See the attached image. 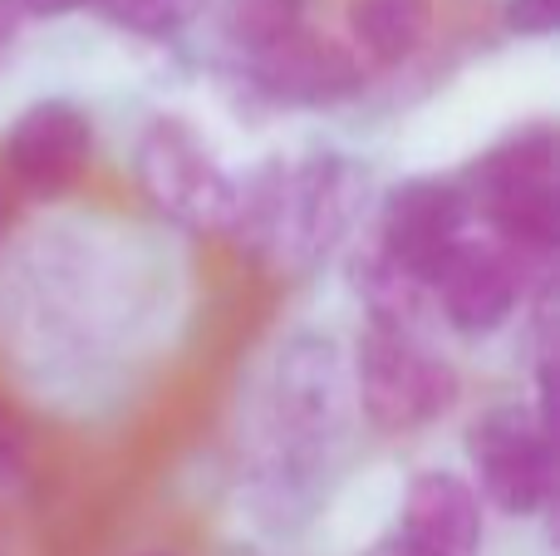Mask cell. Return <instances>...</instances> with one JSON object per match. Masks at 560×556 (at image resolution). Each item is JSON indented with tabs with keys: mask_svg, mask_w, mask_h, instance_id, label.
<instances>
[{
	"mask_svg": "<svg viewBox=\"0 0 560 556\" xmlns=\"http://www.w3.org/2000/svg\"><path fill=\"white\" fill-rule=\"evenodd\" d=\"M232 173L212 134L183 108H153L128 138V187L158 232L217 242L232 207Z\"/></svg>",
	"mask_w": 560,
	"mask_h": 556,
	"instance_id": "obj_5",
	"label": "cell"
},
{
	"mask_svg": "<svg viewBox=\"0 0 560 556\" xmlns=\"http://www.w3.org/2000/svg\"><path fill=\"white\" fill-rule=\"evenodd\" d=\"M20 232H25V207H20V197L10 193L5 177H0V256L20 242Z\"/></svg>",
	"mask_w": 560,
	"mask_h": 556,
	"instance_id": "obj_19",
	"label": "cell"
},
{
	"mask_svg": "<svg viewBox=\"0 0 560 556\" xmlns=\"http://www.w3.org/2000/svg\"><path fill=\"white\" fill-rule=\"evenodd\" d=\"M217 35H222L226 55L252 59L280 39L300 35L310 20V0H217Z\"/></svg>",
	"mask_w": 560,
	"mask_h": 556,
	"instance_id": "obj_14",
	"label": "cell"
},
{
	"mask_svg": "<svg viewBox=\"0 0 560 556\" xmlns=\"http://www.w3.org/2000/svg\"><path fill=\"white\" fill-rule=\"evenodd\" d=\"M374 84L378 79L364 69V59L319 25H305L300 35L280 39L261 55L226 65V94H232L226 104L256 124L295 114H345V108L364 104Z\"/></svg>",
	"mask_w": 560,
	"mask_h": 556,
	"instance_id": "obj_8",
	"label": "cell"
},
{
	"mask_svg": "<svg viewBox=\"0 0 560 556\" xmlns=\"http://www.w3.org/2000/svg\"><path fill=\"white\" fill-rule=\"evenodd\" d=\"M359 556H438V552L418 547V542H408L404 532H394V528H388V532H378V537L369 542V547L359 552Z\"/></svg>",
	"mask_w": 560,
	"mask_h": 556,
	"instance_id": "obj_20",
	"label": "cell"
},
{
	"mask_svg": "<svg viewBox=\"0 0 560 556\" xmlns=\"http://www.w3.org/2000/svg\"><path fill=\"white\" fill-rule=\"evenodd\" d=\"M45 473V433L20 394L0 384V502L25 498Z\"/></svg>",
	"mask_w": 560,
	"mask_h": 556,
	"instance_id": "obj_15",
	"label": "cell"
},
{
	"mask_svg": "<svg viewBox=\"0 0 560 556\" xmlns=\"http://www.w3.org/2000/svg\"><path fill=\"white\" fill-rule=\"evenodd\" d=\"M345 39L374 79L408 74L438 39V0H345Z\"/></svg>",
	"mask_w": 560,
	"mask_h": 556,
	"instance_id": "obj_13",
	"label": "cell"
},
{
	"mask_svg": "<svg viewBox=\"0 0 560 556\" xmlns=\"http://www.w3.org/2000/svg\"><path fill=\"white\" fill-rule=\"evenodd\" d=\"M35 246H10L0 256V291L5 305V345L15 360L49 380H89L114 350H133L148 325V281L158 256L128 236L104 242V232H84L79 222H59L55 232H35Z\"/></svg>",
	"mask_w": 560,
	"mask_h": 556,
	"instance_id": "obj_2",
	"label": "cell"
},
{
	"mask_svg": "<svg viewBox=\"0 0 560 556\" xmlns=\"http://www.w3.org/2000/svg\"><path fill=\"white\" fill-rule=\"evenodd\" d=\"M364 443L345 335L300 321L256 355L232 414V493L261 542H300Z\"/></svg>",
	"mask_w": 560,
	"mask_h": 556,
	"instance_id": "obj_1",
	"label": "cell"
},
{
	"mask_svg": "<svg viewBox=\"0 0 560 556\" xmlns=\"http://www.w3.org/2000/svg\"><path fill=\"white\" fill-rule=\"evenodd\" d=\"M463 473L487 518L546 522L560 498V429L532 409L526 394L477 404L463 419Z\"/></svg>",
	"mask_w": 560,
	"mask_h": 556,
	"instance_id": "obj_6",
	"label": "cell"
},
{
	"mask_svg": "<svg viewBox=\"0 0 560 556\" xmlns=\"http://www.w3.org/2000/svg\"><path fill=\"white\" fill-rule=\"evenodd\" d=\"M124 556H192L183 542H143V547H128Z\"/></svg>",
	"mask_w": 560,
	"mask_h": 556,
	"instance_id": "obj_22",
	"label": "cell"
},
{
	"mask_svg": "<svg viewBox=\"0 0 560 556\" xmlns=\"http://www.w3.org/2000/svg\"><path fill=\"white\" fill-rule=\"evenodd\" d=\"M497 30L506 39H522V45H541L560 30V0H502Z\"/></svg>",
	"mask_w": 560,
	"mask_h": 556,
	"instance_id": "obj_17",
	"label": "cell"
},
{
	"mask_svg": "<svg viewBox=\"0 0 560 556\" xmlns=\"http://www.w3.org/2000/svg\"><path fill=\"white\" fill-rule=\"evenodd\" d=\"M98 114L74 94H39L0 128V177L20 207H65L98 173Z\"/></svg>",
	"mask_w": 560,
	"mask_h": 556,
	"instance_id": "obj_9",
	"label": "cell"
},
{
	"mask_svg": "<svg viewBox=\"0 0 560 556\" xmlns=\"http://www.w3.org/2000/svg\"><path fill=\"white\" fill-rule=\"evenodd\" d=\"M472 227L487 242L556 266L560 256V134L551 114L516 118L506 134L482 143L457 173Z\"/></svg>",
	"mask_w": 560,
	"mask_h": 556,
	"instance_id": "obj_4",
	"label": "cell"
},
{
	"mask_svg": "<svg viewBox=\"0 0 560 556\" xmlns=\"http://www.w3.org/2000/svg\"><path fill=\"white\" fill-rule=\"evenodd\" d=\"M89 10H98V20L128 39L173 45V39H183L202 20L207 0H94Z\"/></svg>",
	"mask_w": 560,
	"mask_h": 556,
	"instance_id": "obj_16",
	"label": "cell"
},
{
	"mask_svg": "<svg viewBox=\"0 0 560 556\" xmlns=\"http://www.w3.org/2000/svg\"><path fill=\"white\" fill-rule=\"evenodd\" d=\"M15 39H20V20L5 10V0H0V69H5V59L15 55Z\"/></svg>",
	"mask_w": 560,
	"mask_h": 556,
	"instance_id": "obj_21",
	"label": "cell"
},
{
	"mask_svg": "<svg viewBox=\"0 0 560 556\" xmlns=\"http://www.w3.org/2000/svg\"><path fill=\"white\" fill-rule=\"evenodd\" d=\"M487 508L472 478L457 463H423L404 478L394 508V532L438 556H482L487 547Z\"/></svg>",
	"mask_w": 560,
	"mask_h": 556,
	"instance_id": "obj_12",
	"label": "cell"
},
{
	"mask_svg": "<svg viewBox=\"0 0 560 556\" xmlns=\"http://www.w3.org/2000/svg\"><path fill=\"white\" fill-rule=\"evenodd\" d=\"M94 0H5V10L30 25V20H69V15H84Z\"/></svg>",
	"mask_w": 560,
	"mask_h": 556,
	"instance_id": "obj_18",
	"label": "cell"
},
{
	"mask_svg": "<svg viewBox=\"0 0 560 556\" xmlns=\"http://www.w3.org/2000/svg\"><path fill=\"white\" fill-rule=\"evenodd\" d=\"M359 433L374 443H418L467 404V374L433 331L359 325L345 340Z\"/></svg>",
	"mask_w": 560,
	"mask_h": 556,
	"instance_id": "obj_3",
	"label": "cell"
},
{
	"mask_svg": "<svg viewBox=\"0 0 560 556\" xmlns=\"http://www.w3.org/2000/svg\"><path fill=\"white\" fill-rule=\"evenodd\" d=\"M222 556H271V552H266V547H226Z\"/></svg>",
	"mask_w": 560,
	"mask_h": 556,
	"instance_id": "obj_23",
	"label": "cell"
},
{
	"mask_svg": "<svg viewBox=\"0 0 560 556\" xmlns=\"http://www.w3.org/2000/svg\"><path fill=\"white\" fill-rule=\"evenodd\" d=\"M546 276H556V266L526 262V256L472 232L438 266L433 286H428L438 335H453L463 345H492L497 335L522 325L526 301Z\"/></svg>",
	"mask_w": 560,
	"mask_h": 556,
	"instance_id": "obj_10",
	"label": "cell"
},
{
	"mask_svg": "<svg viewBox=\"0 0 560 556\" xmlns=\"http://www.w3.org/2000/svg\"><path fill=\"white\" fill-rule=\"evenodd\" d=\"M374 167L359 153L335 143L290 153L285 163V197H280V242H276V276L310 281L325 266L349 252L374 207Z\"/></svg>",
	"mask_w": 560,
	"mask_h": 556,
	"instance_id": "obj_7",
	"label": "cell"
},
{
	"mask_svg": "<svg viewBox=\"0 0 560 556\" xmlns=\"http://www.w3.org/2000/svg\"><path fill=\"white\" fill-rule=\"evenodd\" d=\"M472 202H467L457 173H404L378 183L374 207L364 222V242L398 266L404 276L433 286L438 266L472 236Z\"/></svg>",
	"mask_w": 560,
	"mask_h": 556,
	"instance_id": "obj_11",
	"label": "cell"
}]
</instances>
